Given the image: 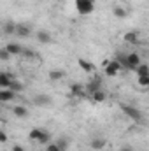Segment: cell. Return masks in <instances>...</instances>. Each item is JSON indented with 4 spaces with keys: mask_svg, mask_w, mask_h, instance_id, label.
Returning a JSON list of instances; mask_svg holds the SVG:
<instances>
[{
    "mask_svg": "<svg viewBox=\"0 0 149 151\" xmlns=\"http://www.w3.org/2000/svg\"><path fill=\"white\" fill-rule=\"evenodd\" d=\"M77 62H79V67H81L86 74H93V72H95V65H93L91 62H88V60H84V58H79Z\"/></svg>",
    "mask_w": 149,
    "mask_h": 151,
    "instance_id": "cell-10",
    "label": "cell"
},
{
    "mask_svg": "<svg viewBox=\"0 0 149 151\" xmlns=\"http://www.w3.org/2000/svg\"><path fill=\"white\" fill-rule=\"evenodd\" d=\"M34 104L35 106H39V107H49L51 104H53V99L49 97V95H35L34 97Z\"/></svg>",
    "mask_w": 149,
    "mask_h": 151,
    "instance_id": "cell-4",
    "label": "cell"
},
{
    "mask_svg": "<svg viewBox=\"0 0 149 151\" xmlns=\"http://www.w3.org/2000/svg\"><path fill=\"white\" fill-rule=\"evenodd\" d=\"M65 77V72L63 70H49V79L51 81H60Z\"/></svg>",
    "mask_w": 149,
    "mask_h": 151,
    "instance_id": "cell-19",
    "label": "cell"
},
{
    "mask_svg": "<svg viewBox=\"0 0 149 151\" xmlns=\"http://www.w3.org/2000/svg\"><path fill=\"white\" fill-rule=\"evenodd\" d=\"M119 151H133V150H132V148H121Z\"/></svg>",
    "mask_w": 149,
    "mask_h": 151,
    "instance_id": "cell-31",
    "label": "cell"
},
{
    "mask_svg": "<svg viewBox=\"0 0 149 151\" xmlns=\"http://www.w3.org/2000/svg\"><path fill=\"white\" fill-rule=\"evenodd\" d=\"M54 144L58 146V150H60V151H65L67 148H69V139H65V137H60V139H58Z\"/></svg>",
    "mask_w": 149,
    "mask_h": 151,
    "instance_id": "cell-22",
    "label": "cell"
},
{
    "mask_svg": "<svg viewBox=\"0 0 149 151\" xmlns=\"http://www.w3.org/2000/svg\"><path fill=\"white\" fill-rule=\"evenodd\" d=\"M112 14H114L117 19H123V18H126V11H125L123 7H119V5H116V7L112 9Z\"/></svg>",
    "mask_w": 149,
    "mask_h": 151,
    "instance_id": "cell-20",
    "label": "cell"
},
{
    "mask_svg": "<svg viewBox=\"0 0 149 151\" xmlns=\"http://www.w3.org/2000/svg\"><path fill=\"white\" fill-rule=\"evenodd\" d=\"M139 86L148 88L149 86V76H139Z\"/></svg>",
    "mask_w": 149,
    "mask_h": 151,
    "instance_id": "cell-26",
    "label": "cell"
},
{
    "mask_svg": "<svg viewBox=\"0 0 149 151\" xmlns=\"http://www.w3.org/2000/svg\"><path fill=\"white\" fill-rule=\"evenodd\" d=\"M46 151H60V150H58V146L54 142H47L46 144Z\"/></svg>",
    "mask_w": 149,
    "mask_h": 151,
    "instance_id": "cell-28",
    "label": "cell"
},
{
    "mask_svg": "<svg viewBox=\"0 0 149 151\" xmlns=\"http://www.w3.org/2000/svg\"><path fill=\"white\" fill-rule=\"evenodd\" d=\"M125 42L126 44H132V46H139L140 44V34L137 30H132V32L125 34Z\"/></svg>",
    "mask_w": 149,
    "mask_h": 151,
    "instance_id": "cell-5",
    "label": "cell"
},
{
    "mask_svg": "<svg viewBox=\"0 0 149 151\" xmlns=\"http://www.w3.org/2000/svg\"><path fill=\"white\" fill-rule=\"evenodd\" d=\"M5 51L11 55V56H16V55H21V51H23V47L18 44V42H9L7 46H5Z\"/></svg>",
    "mask_w": 149,
    "mask_h": 151,
    "instance_id": "cell-8",
    "label": "cell"
},
{
    "mask_svg": "<svg viewBox=\"0 0 149 151\" xmlns=\"http://www.w3.org/2000/svg\"><path fill=\"white\" fill-rule=\"evenodd\" d=\"M9 141V137H7V134L4 132V130H0V144H5Z\"/></svg>",
    "mask_w": 149,
    "mask_h": 151,
    "instance_id": "cell-29",
    "label": "cell"
},
{
    "mask_svg": "<svg viewBox=\"0 0 149 151\" xmlns=\"http://www.w3.org/2000/svg\"><path fill=\"white\" fill-rule=\"evenodd\" d=\"M2 34L14 35V34H16V25H14V23H11V21H7V23L4 25V28H2Z\"/></svg>",
    "mask_w": 149,
    "mask_h": 151,
    "instance_id": "cell-17",
    "label": "cell"
},
{
    "mask_svg": "<svg viewBox=\"0 0 149 151\" xmlns=\"http://www.w3.org/2000/svg\"><path fill=\"white\" fill-rule=\"evenodd\" d=\"M0 60H4V62H9V60H11V55L5 51V47L0 49Z\"/></svg>",
    "mask_w": 149,
    "mask_h": 151,
    "instance_id": "cell-27",
    "label": "cell"
},
{
    "mask_svg": "<svg viewBox=\"0 0 149 151\" xmlns=\"http://www.w3.org/2000/svg\"><path fill=\"white\" fill-rule=\"evenodd\" d=\"M105 146H107V141H105L104 137H98V139H93V141H91V148L97 150V151H102Z\"/></svg>",
    "mask_w": 149,
    "mask_h": 151,
    "instance_id": "cell-14",
    "label": "cell"
},
{
    "mask_svg": "<svg viewBox=\"0 0 149 151\" xmlns=\"http://www.w3.org/2000/svg\"><path fill=\"white\" fill-rule=\"evenodd\" d=\"M30 34H32V28H30L28 25H25V23L16 25V34H14V35H19V37H30Z\"/></svg>",
    "mask_w": 149,
    "mask_h": 151,
    "instance_id": "cell-7",
    "label": "cell"
},
{
    "mask_svg": "<svg viewBox=\"0 0 149 151\" xmlns=\"http://www.w3.org/2000/svg\"><path fill=\"white\" fill-rule=\"evenodd\" d=\"M86 90H88L90 93H93V91H97V90H102V77H98V76H93V79L88 83Z\"/></svg>",
    "mask_w": 149,
    "mask_h": 151,
    "instance_id": "cell-6",
    "label": "cell"
},
{
    "mask_svg": "<svg viewBox=\"0 0 149 151\" xmlns=\"http://www.w3.org/2000/svg\"><path fill=\"white\" fill-rule=\"evenodd\" d=\"M37 142H39V144H44V146H46L47 142H51V135H49V132H47V130H44V134L40 135V139H39Z\"/></svg>",
    "mask_w": 149,
    "mask_h": 151,
    "instance_id": "cell-25",
    "label": "cell"
},
{
    "mask_svg": "<svg viewBox=\"0 0 149 151\" xmlns=\"http://www.w3.org/2000/svg\"><path fill=\"white\" fill-rule=\"evenodd\" d=\"M14 74H7V72H0V90H5L9 88L11 84V79H14Z\"/></svg>",
    "mask_w": 149,
    "mask_h": 151,
    "instance_id": "cell-9",
    "label": "cell"
},
{
    "mask_svg": "<svg viewBox=\"0 0 149 151\" xmlns=\"http://www.w3.org/2000/svg\"><path fill=\"white\" fill-rule=\"evenodd\" d=\"M102 151H109V150H102Z\"/></svg>",
    "mask_w": 149,
    "mask_h": 151,
    "instance_id": "cell-33",
    "label": "cell"
},
{
    "mask_svg": "<svg viewBox=\"0 0 149 151\" xmlns=\"http://www.w3.org/2000/svg\"><path fill=\"white\" fill-rule=\"evenodd\" d=\"M14 97H16V93H14V91H11L9 88L0 90V102H12V100H14Z\"/></svg>",
    "mask_w": 149,
    "mask_h": 151,
    "instance_id": "cell-11",
    "label": "cell"
},
{
    "mask_svg": "<svg viewBox=\"0 0 149 151\" xmlns=\"http://www.w3.org/2000/svg\"><path fill=\"white\" fill-rule=\"evenodd\" d=\"M70 93L72 95H82V86L79 83H72L70 84Z\"/></svg>",
    "mask_w": 149,
    "mask_h": 151,
    "instance_id": "cell-24",
    "label": "cell"
},
{
    "mask_svg": "<svg viewBox=\"0 0 149 151\" xmlns=\"http://www.w3.org/2000/svg\"><path fill=\"white\" fill-rule=\"evenodd\" d=\"M121 111L126 114L130 119H133V121H137V123L142 121V113H140V109H137V107H133V106H126V104H123V106H121Z\"/></svg>",
    "mask_w": 149,
    "mask_h": 151,
    "instance_id": "cell-2",
    "label": "cell"
},
{
    "mask_svg": "<svg viewBox=\"0 0 149 151\" xmlns=\"http://www.w3.org/2000/svg\"><path fill=\"white\" fill-rule=\"evenodd\" d=\"M0 37H2V28H0Z\"/></svg>",
    "mask_w": 149,
    "mask_h": 151,
    "instance_id": "cell-32",
    "label": "cell"
},
{
    "mask_svg": "<svg viewBox=\"0 0 149 151\" xmlns=\"http://www.w3.org/2000/svg\"><path fill=\"white\" fill-rule=\"evenodd\" d=\"M75 9L81 16H88L95 11V0H75Z\"/></svg>",
    "mask_w": 149,
    "mask_h": 151,
    "instance_id": "cell-1",
    "label": "cell"
},
{
    "mask_svg": "<svg viewBox=\"0 0 149 151\" xmlns=\"http://www.w3.org/2000/svg\"><path fill=\"white\" fill-rule=\"evenodd\" d=\"M91 99H93V102H95V104H102V102L107 99V95H105V91H104V90H97V91H93V93H91Z\"/></svg>",
    "mask_w": 149,
    "mask_h": 151,
    "instance_id": "cell-13",
    "label": "cell"
},
{
    "mask_svg": "<svg viewBox=\"0 0 149 151\" xmlns=\"http://www.w3.org/2000/svg\"><path fill=\"white\" fill-rule=\"evenodd\" d=\"M135 74H137V76H149V67H148V63H140V65L135 69Z\"/></svg>",
    "mask_w": 149,
    "mask_h": 151,
    "instance_id": "cell-21",
    "label": "cell"
},
{
    "mask_svg": "<svg viewBox=\"0 0 149 151\" xmlns=\"http://www.w3.org/2000/svg\"><path fill=\"white\" fill-rule=\"evenodd\" d=\"M9 90H11V91H14V93H19V91H23V90H25V84H23V83H19V81L14 77V79H11Z\"/></svg>",
    "mask_w": 149,
    "mask_h": 151,
    "instance_id": "cell-12",
    "label": "cell"
},
{
    "mask_svg": "<svg viewBox=\"0 0 149 151\" xmlns=\"http://www.w3.org/2000/svg\"><path fill=\"white\" fill-rule=\"evenodd\" d=\"M37 40L42 42V44H49V42L53 40V37H51V34H47L46 30H40V32H37Z\"/></svg>",
    "mask_w": 149,
    "mask_h": 151,
    "instance_id": "cell-15",
    "label": "cell"
},
{
    "mask_svg": "<svg viewBox=\"0 0 149 151\" xmlns=\"http://www.w3.org/2000/svg\"><path fill=\"white\" fill-rule=\"evenodd\" d=\"M12 113H14L16 118H27V116H28V109H27L25 106H14Z\"/></svg>",
    "mask_w": 149,
    "mask_h": 151,
    "instance_id": "cell-16",
    "label": "cell"
},
{
    "mask_svg": "<svg viewBox=\"0 0 149 151\" xmlns=\"http://www.w3.org/2000/svg\"><path fill=\"white\" fill-rule=\"evenodd\" d=\"M12 151H27V150H25L23 146H19V144H14V146H12Z\"/></svg>",
    "mask_w": 149,
    "mask_h": 151,
    "instance_id": "cell-30",
    "label": "cell"
},
{
    "mask_svg": "<svg viewBox=\"0 0 149 151\" xmlns=\"http://www.w3.org/2000/svg\"><path fill=\"white\" fill-rule=\"evenodd\" d=\"M42 134H44V128H32L30 134H28V139L30 141H39Z\"/></svg>",
    "mask_w": 149,
    "mask_h": 151,
    "instance_id": "cell-18",
    "label": "cell"
},
{
    "mask_svg": "<svg viewBox=\"0 0 149 151\" xmlns=\"http://www.w3.org/2000/svg\"><path fill=\"white\" fill-rule=\"evenodd\" d=\"M21 56H23V58H30V60L39 58V55L35 53V51H32V49H25V47H23V51H21Z\"/></svg>",
    "mask_w": 149,
    "mask_h": 151,
    "instance_id": "cell-23",
    "label": "cell"
},
{
    "mask_svg": "<svg viewBox=\"0 0 149 151\" xmlns=\"http://www.w3.org/2000/svg\"><path fill=\"white\" fill-rule=\"evenodd\" d=\"M121 69H123V67L119 65V62H117V60H112V62L105 60V62H104V72H105V76H109V77L117 76V72H119Z\"/></svg>",
    "mask_w": 149,
    "mask_h": 151,
    "instance_id": "cell-3",
    "label": "cell"
}]
</instances>
